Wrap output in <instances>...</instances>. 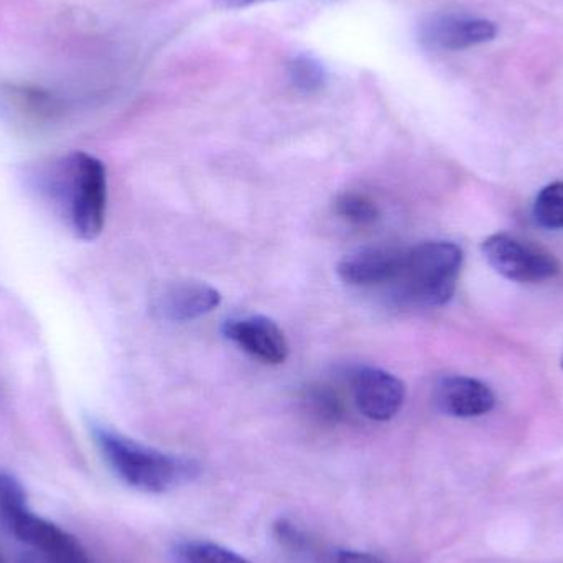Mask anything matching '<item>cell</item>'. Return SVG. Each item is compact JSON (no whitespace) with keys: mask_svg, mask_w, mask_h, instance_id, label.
Wrapping results in <instances>:
<instances>
[{"mask_svg":"<svg viewBox=\"0 0 563 563\" xmlns=\"http://www.w3.org/2000/svg\"><path fill=\"white\" fill-rule=\"evenodd\" d=\"M308 404L317 416L327 420H336L343 413L340 397L324 386L314 387L308 393Z\"/></svg>","mask_w":563,"mask_h":563,"instance_id":"cell-17","label":"cell"},{"mask_svg":"<svg viewBox=\"0 0 563 563\" xmlns=\"http://www.w3.org/2000/svg\"><path fill=\"white\" fill-rule=\"evenodd\" d=\"M498 35L495 22L482 16L446 13L427 20L420 26V40L423 45L442 52H460L492 42Z\"/></svg>","mask_w":563,"mask_h":563,"instance_id":"cell-8","label":"cell"},{"mask_svg":"<svg viewBox=\"0 0 563 563\" xmlns=\"http://www.w3.org/2000/svg\"><path fill=\"white\" fill-rule=\"evenodd\" d=\"M221 294L205 282L178 280L164 285L152 300V310L162 320L191 321L217 310Z\"/></svg>","mask_w":563,"mask_h":563,"instance_id":"cell-9","label":"cell"},{"mask_svg":"<svg viewBox=\"0 0 563 563\" xmlns=\"http://www.w3.org/2000/svg\"><path fill=\"white\" fill-rule=\"evenodd\" d=\"M463 253L449 241H427L402 250L393 288L402 300L423 307L449 303L459 284Z\"/></svg>","mask_w":563,"mask_h":563,"instance_id":"cell-4","label":"cell"},{"mask_svg":"<svg viewBox=\"0 0 563 563\" xmlns=\"http://www.w3.org/2000/svg\"><path fill=\"white\" fill-rule=\"evenodd\" d=\"M334 211L341 220L354 227H371L380 218L379 207L369 197L356 191H344L334 201Z\"/></svg>","mask_w":563,"mask_h":563,"instance_id":"cell-14","label":"cell"},{"mask_svg":"<svg viewBox=\"0 0 563 563\" xmlns=\"http://www.w3.org/2000/svg\"><path fill=\"white\" fill-rule=\"evenodd\" d=\"M266 2V0H213L218 9L238 10L246 7L256 5V3Z\"/></svg>","mask_w":563,"mask_h":563,"instance_id":"cell-19","label":"cell"},{"mask_svg":"<svg viewBox=\"0 0 563 563\" xmlns=\"http://www.w3.org/2000/svg\"><path fill=\"white\" fill-rule=\"evenodd\" d=\"M66 104L48 89L0 82V119L22 131H42L65 115Z\"/></svg>","mask_w":563,"mask_h":563,"instance_id":"cell-6","label":"cell"},{"mask_svg":"<svg viewBox=\"0 0 563 563\" xmlns=\"http://www.w3.org/2000/svg\"><path fill=\"white\" fill-rule=\"evenodd\" d=\"M0 522L33 563H95L78 539L29 508L22 483L7 472H0Z\"/></svg>","mask_w":563,"mask_h":563,"instance_id":"cell-3","label":"cell"},{"mask_svg":"<svg viewBox=\"0 0 563 563\" xmlns=\"http://www.w3.org/2000/svg\"><path fill=\"white\" fill-rule=\"evenodd\" d=\"M91 433L112 473L137 492L162 495L195 473L194 463L142 445L102 423H92Z\"/></svg>","mask_w":563,"mask_h":563,"instance_id":"cell-2","label":"cell"},{"mask_svg":"<svg viewBox=\"0 0 563 563\" xmlns=\"http://www.w3.org/2000/svg\"><path fill=\"white\" fill-rule=\"evenodd\" d=\"M402 250L366 247L344 257L338 264L341 280L356 287L390 285L399 273Z\"/></svg>","mask_w":563,"mask_h":563,"instance_id":"cell-12","label":"cell"},{"mask_svg":"<svg viewBox=\"0 0 563 563\" xmlns=\"http://www.w3.org/2000/svg\"><path fill=\"white\" fill-rule=\"evenodd\" d=\"M0 563H3V562H2V559H0Z\"/></svg>","mask_w":563,"mask_h":563,"instance_id":"cell-20","label":"cell"},{"mask_svg":"<svg viewBox=\"0 0 563 563\" xmlns=\"http://www.w3.org/2000/svg\"><path fill=\"white\" fill-rule=\"evenodd\" d=\"M562 366H563V361H562Z\"/></svg>","mask_w":563,"mask_h":563,"instance_id":"cell-21","label":"cell"},{"mask_svg":"<svg viewBox=\"0 0 563 563\" xmlns=\"http://www.w3.org/2000/svg\"><path fill=\"white\" fill-rule=\"evenodd\" d=\"M534 217L548 230H563V184L549 185L536 198Z\"/></svg>","mask_w":563,"mask_h":563,"instance_id":"cell-15","label":"cell"},{"mask_svg":"<svg viewBox=\"0 0 563 563\" xmlns=\"http://www.w3.org/2000/svg\"><path fill=\"white\" fill-rule=\"evenodd\" d=\"M223 334L261 363L282 364L288 357L287 338L271 318H233L223 324Z\"/></svg>","mask_w":563,"mask_h":563,"instance_id":"cell-10","label":"cell"},{"mask_svg":"<svg viewBox=\"0 0 563 563\" xmlns=\"http://www.w3.org/2000/svg\"><path fill=\"white\" fill-rule=\"evenodd\" d=\"M38 181L78 240L101 236L108 214V170L98 157L71 152L43 168Z\"/></svg>","mask_w":563,"mask_h":563,"instance_id":"cell-1","label":"cell"},{"mask_svg":"<svg viewBox=\"0 0 563 563\" xmlns=\"http://www.w3.org/2000/svg\"><path fill=\"white\" fill-rule=\"evenodd\" d=\"M175 563H251L243 555L208 541H185L172 551Z\"/></svg>","mask_w":563,"mask_h":563,"instance_id":"cell-13","label":"cell"},{"mask_svg":"<svg viewBox=\"0 0 563 563\" xmlns=\"http://www.w3.org/2000/svg\"><path fill=\"white\" fill-rule=\"evenodd\" d=\"M353 399L366 419L387 422L402 409L406 384L379 367H360L351 377Z\"/></svg>","mask_w":563,"mask_h":563,"instance_id":"cell-7","label":"cell"},{"mask_svg":"<svg viewBox=\"0 0 563 563\" xmlns=\"http://www.w3.org/2000/svg\"><path fill=\"white\" fill-rule=\"evenodd\" d=\"M435 402L446 416L482 417L495 409L496 397L482 380L466 376L443 377L435 387Z\"/></svg>","mask_w":563,"mask_h":563,"instance_id":"cell-11","label":"cell"},{"mask_svg":"<svg viewBox=\"0 0 563 563\" xmlns=\"http://www.w3.org/2000/svg\"><path fill=\"white\" fill-rule=\"evenodd\" d=\"M291 82L305 92L318 91L323 88L327 73L323 65L310 55H298L288 65Z\"/></svg>","mask_w":563,"mask_h":563,"instance_id":"cell-16","label":"cell"},{"mask_svg":"<svg viewBox=\"0 0 563 563\" xmlns=\"http://www.w3.org/2000/svg\"><path fill=\"white\" fill-rule=\"evenodd\" d=\"M324 563H384L376 555L357 551H334L331 552Z\"/></svg>","mask_w":563,"mask_h":563,"instance_id":"cell-18","label":"cell"},{"mask_svg":"<svg viewBox=\"0 0 563 563\" xmlns=\"http://www.w3.org/2000/svg\"><path fill=\"white\" fill-rule=\"evenodd\" d=\"M482 250L496 273L512 282L538 284L561 273V264L551 253L508 234L488 238Z\"/></svg>","mask_w":563,"mask_h":563,"instance_id":"cell-5","label":"cell"}]
</instances>
